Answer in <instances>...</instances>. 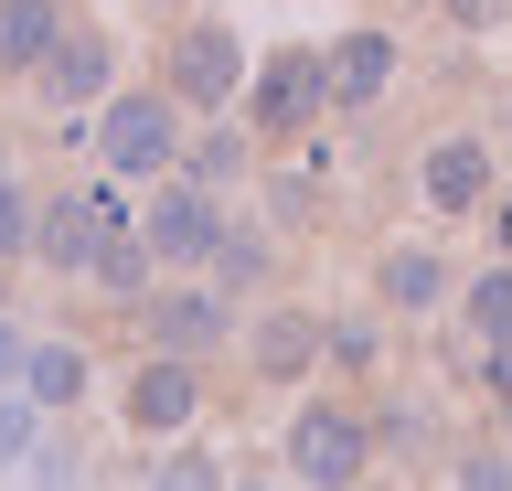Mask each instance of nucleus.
<instances>
[{
  "instance_id": "b1692460",
  "label": "nucleus",
  "mask_w": 512,
  "mask_h": 491,
  "mask_svg": "<svg viewBox=\"0 0 512 491\" xmlns=\"http://www.w3.org/2000/svg\"><path fill=\"white\" fill-rule=\"evenodd\" d=\"M22 449H32V406L11 395V406H0V459H22Z\"/></svg>"
},
{
  "instance_id": "5701e85b",
  "label": "nucleus",
  "mask_w": 512,
  "mask_h": 491,
  "mask_svg": "<svg viewBox=\"0 0 512 491\" xmlns=\"http://www.w3.org/2000/svg\"><path fill=\"white\" fill-rule=\"evenodd\" d=\"M480 374H491V395H502V417H512V331H502V342H480Z\"/></svg>"
},
{
  "instance_id": "f3484780",
  "label": "nucleus",
  "mask_w": 512,
  "mask_h": 491,
  "mask_svg": "<svg viewBox=\"0 0 512 491\" xmlns=\"http://www.w3.org/2000/svg\"><path fill=\"white\" fill-rule=\"evenodd\" d=\"M22 374H32V395H43V406H75V395H86V353H64V342L22 353Z\"/></svg>"
},
{
  "instance_id": "f257e3e1",
  "label": "nucleus",
  "mask_w": 512,
  "mask_h": 491,
  "mask_svg": "<svg viewBox=\"0 0 512 491\" xmlns=\"http://www.w3.org/2000/svg\"><path fill=\"white\" fill-rule=\"evenodd\" d=\"M96 161L128 171V182H150V171L182 161V129H171V97H118L96 118Z\"/></svg>"
},
{
  "instance_id": "6e6552de",
  "label": "nucleus",
  "mask_w": 512,
  "mask_h": 491,
  "mask_svg": "<svg viewBox=\"0 0 512 491\" xmlns=\"http://www.w3.org/2000/svg\"><path fill=\"white\" fill-rule=\"evenodd\" d=\"M139 331H150V353H203L224 331V289H160L139 299Z\"/></svg>"
},
{
  "instance_id": "bb28decb",
  "label": "nucleus",
  "mask_w": 512,
  "mask_h": 491,
  "mask_svg": "<svg viewBox=\"0 0 512 491\" xmlns=\"http://www.w3.org/2000/svg\"><path fill=\"white\" fill-rule=\"evenodd\" d=\"M0 267H11V257H0Z\"/></svg>"
},
{
  "instance_id": "aec40b11",
  "label": "nucleus",
  "mask_w": 512,
  "mask_h": 491,
  "mask_svg": "<svg viewBox=\"0 0 512 491\" xmlns=\"http://www.w3.org/2000/svg\"><path fill=\"white\" fill-rule=\"evenodd\" d=\"M374 449H395V459H416V449H427V427H416V406H384V417H374Z\"/></svg>"
},
{
  "instance_id": "7ed1b4c3",
  "label": "nucleus",
  "mask_w": 512,
  "mask_h": 491,
  "mask_svg": "<svg viewBox=\"0 0 512 491\" xmlns=\"http://www.w3.org/2000/svg\"><path fill=\"white\" fill-rule=\"evenodd\" d=\"M320 107H331V54H267V75H256V129L288 139V129H310Z\"/></svg>"
},
{
  "instance_id": "9d476101",
  "label": "nucleus",
  "mask_w": 512,
  "mask_h": 491,
  "mask_svg": "<svg viewBox=\"0 0 512 491\" xmlns=\"http://www.w3.org/2000/svg\"><path fill=\"white\" fill-rule=\"evenodd\" d=\"M395 86V33H342L331 43V107H374Z\"/></svg>"
},
{
  "instance_id": "423d86ee",
  "label": "nucleus",
  "mask_w": 512,
  "mask_h": 491,
  "mask_svg": "<svg viewBox=\"0 0 512 491\" xmlns=\"http://www.w3.org/2000/svg\"><path fill=\"white\" fill-rule=\"evenodd\" d=\"M171 75H182V107H235V86H246V43L224 33V22H192V33L171 43Z\"/></svg>"
},
{
  "instance_id": "f8f14e48",
  "label": "nucleus",
  "mask_w": 512,
  "mask_h": 491,
  "mask_svg": "<svg viewBox=\"0 0 512 491\" xmlns=\"http://www.w3.org/2000/svg\"><path fill=\"white\" fill-rule=\"evenodd\" d=\"M54 107H86L96 86H107V33H64L54 54H43V75H32Z\"/></svg>"
},
{
  "instance_id": "2eb2a0df",
  "label": "nucleus",
  "mask_w": 512,
  "mask_h": 491,
  "mask_svg": "<svg viewBox=\"0 0 512 491\" xmlns=\"http://www.w3.org/2000/svg\"><path fill=\"white\" fill-rule=\"evenodd\" d=\"M96 289H118V299H150V235L128 246V235H96V257H86Z\"/></svg>"
},
{
  "instance_id": "a211bd4d",
  "label": "nucleus",
  "mask_w": 512,
  "mask_h": 491,
  "mask_svg": "<svg viewBox=\"0 0 512 491\" xmlns=\"http://www.w3.org/2000/svg\"><path fill=\"white\" fill-rule=\"evenodd\" d=\"M235 171H246V139H235V129H214L203 150H192V182H203V193H224Z\"/></svg>"
},
{
  "instance_id": "ddd939ff",
  "label": "nucleus",
  "mask_w": 512,
  "mask_h": 491,
  "mask_svg": "<svg viewBox=\"0 0 512 491\" xmlns=\"http://www.w3.org/2000/svg\"><path fill=\"white\" fill-rule=\"evenodd\" d=\"M310 363H320V321H310V310H267V331H256V374L288 385V374H310Z\"/></svg>"
},
{
  "instance_id": "4be33fe9",
  "label": "nucleus",
  "mask_w": 512,
  "mask_h": 491,
  "mask_svg": "<svg viewBox=\"0 0 512 491\" xmlns=\"http://www.w3.org/2000/svg\"><path fill=\"white\" fill-rule=\"evenodd\" d=\"M214 267H224V289H246V278H256V235H224Z\"/></svg>"
},
{
  "instance_id": "412c9836",
  "label": "nucleus",
  "mask_w": 512,
  "mask_h": 491,
  "mask_svg": "<svg viewBox=\"0 0 512 491\" xmlns=\"http://www.w3.org/2000/svg\"><path fill=\"white\" fill-rule=\"evenodd\" d=\"M22 246H32V203L11 193V171H0V257H22Z\"/></svg>"
},
{
  "instance_id": "dca6fc26",
  "label": "nucleus",
  "mask_w": 512,
  "mask_h": 491,
  "mask_svg": "<svg viewBox=\"0 0 512 491\" xmlns=\"http://www.w3.org/2000/svg\"><path fill=\"white\" fill-rule=\"evenodd\" d=\"M459 321H470V342H502V331H512V257L470 278V299H459Z\"/></svg>"
},
{
  "instance_id": "f03ea898",
  "label": "nucleus",
  "mask_w": 512,
  "mask_h": 491,
  "mask_svg": "<svg viewBox=\"0 0 512 491\" xmlns=\"http://www.w3.org/2000/svg\"><path fill=\"white\" fill-rule=\"evenodd\" d=\"M374 459V417H352V406H299L288 417V470L299 481H352Z\"/></svg>"
},
{
  "instance_id": "a878e982",
  "label": "nucleus",
  "mask_w": 512,
  "mask_h": 491,
  "mask_svg": "<svg viewBox=\"0 0 512 491\" xmlns=\"http://www.w3.org/2000/svg\"><path fill=\"white\" fill-rule=\"evenodd\" d=\"M0 161H11V150H0Z\"/></svg>"
},
{
  "instance_id": "0eeeda50",
  "label": "nucleus",
  "mask_w": 512,
  "mask_h": 491,
  "mask_svg": "<svg viewBox=\"0 0 512 491\" xmlns=\"http://www.w3.org/2000/svg\"><path fill=\"white\" fill-rule=\"evenodd\" d=\"M203 417V385H192V353H150L139 363V385H128V427H150V438H171V427Z\"/></svg>"
},
{
  "instance_id": "39448f33",
  "label": "nucleus",
  "mask_w": 512,
  "mask_h": 491,
  "mask_svg": "<svg viewBox=\"0 0 512 491\" xmlns=\"http://www.w3.org/2000/svg\"><path fill=\"white\" fill-rule=\"evenodd\" d=\"M96 235H118V203L86 182V193H54L43 214H32V257H54V267H75V278H86Z\"/></svg>"
},
{
  "instance_id": "393cba45",
  "label": "nucleus",
  "mask_w": 512,
  "mask_h": 491,
  "mask_svg": "<svg viewBox=\"0 0 512 491\" xmlns=\"http://www.w3.org/2000/svg\"><path fill=\"white\" fill-rule=\"evenodd\" d=\"M491 235H502V246H512V193H502V203H491Z\"/></svg>"
},
{
  "instance_id": "20e7f679",
  "label": "nucleus",
  "mask_w": 512,
  "mask_h": 491,
  "mask_svg": "<svg viewBox=\"0 0 512 491\" xmlns=\"http://www.w3.org/2000/svg\"><path fill=\"white\" fill-rule=\"evenodd\" d=\"M139 235H150V257H160V267H203V257L224 246V203L203 193V182H182V193H160V203H150V225H139Z\"/></svg>"
},
{
  "instance_id": "1a4fd4ad",
  "label": "nucleus",
  "mask_w": 512,
  "mask_h": 491,
  "mask_svg": "<svg viewBox=\"0 0 512 491\" xmlns=\"http://www.w3.org/2000/svg\"><path fill=\"white\" fill-rule=\"evenodd\" d=\"M416 193L438 203V214H470V203H491V150H480V139H438V150L416 161Z\"/></svg>"
},
{
  "instance_id": "9b49d317",
  "label": "nucleus",
  "mask_w": 512,
  "mask_h": 491,
  "mask_svg": "<svg viewBox=\"0 0 512 491\" xmlns=\"http://www.w3.org/2000/svg\"><path fill=\"white\" fill-rule=\"evenodd\" d=\"M64 43V0H0V75H43Z\"/></svg>"
},
{
  "instance_id": "6ab92c4d",
  "label": "nucleus",
  "mask_w": 512,
  "mask_h": 491,
  "mask_svg": "<svg viewBox=\"0 0 512 491\" xmlns=\"http://www.w3.org/2000/svg\"><path fill=\"white\" fill-rule=\"evenodd\" d=\"M374 321H320V363H374Z\"/></svg>"
},
{
  "instance_id": "4468645a",
  "label": "nucleus",
  "mask_w": 512,
  "mask_h": 491,
  "mask_svg": "<svg viewBox=\"0 0 512 491\" xmlns=\"http://www.w3.org/2000/svg\"><path fill=\"white\" fill-rule=\"evenodd\" d=\"M384 299H395V310H438V299H448V267L427 257V246H384Z\"/></svg>"
}]
</instances>
